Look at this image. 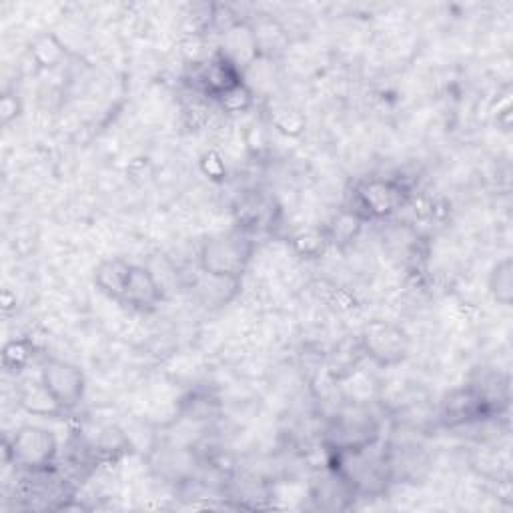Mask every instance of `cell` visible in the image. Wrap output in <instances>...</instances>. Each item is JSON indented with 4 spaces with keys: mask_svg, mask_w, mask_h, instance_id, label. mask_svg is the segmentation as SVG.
I'll return each mask as SVG.
<instances>
[{
    "mask_svg": "<svg viewBox=\"0 0 513 513\" xmlns=\"http://www.w3.org/2000/svg\"><path fill=\"white\" fill-rule=\"evenodd\" d=\"M357 339L365 357L383 369L401 365L411 351V337L407 331L383 319H373L363 325Z\"/></svg>",
    "mask_w": 513,
    "mask_h": 513,
    "instance_id": "6",
    "label": "cell"
},
{
    "mask_svg": "<svg viewBox=\"0 0 513 513\" xmlns=\"http://www.w3.org/2000/svg\"><path fill=\"white\" fill-rule=\"evenodd\" d=\"M365 359V353L359 345V339H345L343 343H339L335 347V351L329 355L327 361V371L333 379L341 381L347 379L351 373H355V369L359 367V363Z\"/></svg>",
    "mask_w": 513,
    "mask_h": 513,
    "instance_id": "13",
    "label": "cell"
},
{
    "mask_svg": "<svg viewBox=\"0 0 513 513\" xmlns=\"http://www.w3.org/2000/svg\"><path fill=\"white\" fill-rule=\"evenodd\" d=\"M255 253V235L233 227L207 237L199 249V267L205 275L241 281Z\"/></svg>",
    "mask_w": 513,
    "mask_h": 513,
    "instance_id": "2",
    "label": "cell"
},
{
    "mask_svg": "<svg viewBox=\"0 0 513 513\" xmlns=\"http://www.w3.org/2000/svg\"><path fill=\"white\" fill-rule=\"evenodd\" d=\"M193 91L201 93L203 97H209L217 101L221 95L231 91L233 87L245 83L241 67L229 59L225 53H215L205 63H197L193 67Z\"/></svg>",
    "mask_w": 513,
    "mask_h": 513,
    "instance_id": "9",
    "label": "cell"
},
{
    "mask_svg": "<svg viewBox=\"0 0 513 513\" xmlns=\"http://www.w3.org/2000/svg\"><path fill=\"white\" fill-rule=\"evenodd\" d=\"M507 407L491 399L477 383L449 391L439 403V421L445 427H467L499 417Z\"/></svg>",
    "mask_w": 513,
    "mask_h": 513,
    "instance_id": "4",
    "label": "cell"
},
{
    "mask_svg": "<svg viewBox=\"0 0 513 513\" xmlns=\"http://www.w3.org/2000/svg\"><path fill=\"white\" fill-rule=\"evenodd\" d=\"M293 249L305 257V259H317L325 253V249L329 247V239L325 229H307L301 231L293 237Z\"/></svg>",
    "mask_w": 513,
    "mask_h": 513,
    "instance_id": "18",
    "label": "cell"
},
{
    "mask_svg": "<svg viewBox=\"0 0 513 513\" xmlns=\"http://www.w3.org/2000/svg\"><path fill=\"white\" fill-rule=\"evenodd\" d=\"M327 467L339 475L357 497H381L395 483L389 443H385L383 437L367 445L327 451Z\"/></svg>",
    "mask_w": 513,
    "mask_h": 513,
    "instance_id": "1",
    "label": "cell"
},
{
    "mask_svg": "<svg viewBox=\"0 0 513 513\" xmlns=\"http://www.w3.org/2000/svg\"><path fill=\"white\" fill-rule=\"evenodd\" d=\"M57 457L59 441L55 433L39 425H23L7 443V459L27 473L51 471Z\"/></svg>",
    "mask_w": 513,
    "mask_h": 513,
    "instance_id": "5",
    "label": "cell"
},
{
    "mask_svg": "<svg viewBox=\"0 0 513 513\" xmlns=\"http://www.w3.org/2000/svg\"><path fill=\"white\" fill-rule=\"evenodd\" d=\"M361 227H363V221L359 217H355L347 209H341V213L325 229L329 245L345 247V245L353 243L357 239V235L361 233Z\"/></svg>",
    "mask_w": 513,
    "mask_h": 513,
    "instance_id": "17",
    "label": "cell"
},
{
    "mask_svg": "<svg viewBox=\"0 0 513 513\" xmlns=\"http://www.w3.org/2000/svg\"><path fill=\"white\" fill-rule=\"evenodd\" d=\"M409 199V187L397 177H369L359 181L347 197L343 209L365 221L395 215Z\"/></svg>",
    "mask_w": 513,
    "mask_h": 513,
    "instance_id": "3",
    "label": "cell"
},
{
    "mask_svg": "<svg viewBox=\"0 0 513 513\" xmlns=\"http://www.w3.org/2000/svg\"><path fill=\"white\" fill-rule=\"evenodd\" d=\"M235 217H237V225L239 229L255 235L257 231H267L273 227L275 223V209H273V201L251 193L239 199L237 207H235Z\"/></svg>",
    "mask_w": 513,
    "mask_h": 513,
    "instance_id": "11",
    "label": "cell"
},
{
    "mask_svg": "<svg viewBox=\"0 0 513 513\" xmlns=\"http://www.w3.org/2000/svg\"><path fill=\"white\" fill-rule=\"evenodd\" d=\"M163 299H165V293L155 273L149 267L133 265L121 305H127L141 313H153L159 309Z\"/></svg>",
    "mask_w": 513,
    "mask_h": 513,
    "instance_id": "10",
    "label": "cell"
},
{
    "mask_svg": "<svg viewBox=\"0 0 513 513\" xmlns=\"http://www.w3.org/2000/svg\"><path fill=\"white\" fill-rule=\"evenodd\" d=\"M381 439V423L367 407H347L335 413L325 427L327 451L351 449Z\"/></svg>",
    "mask_w": 513,
    "mask_h": 513,
    "instance_id": "7",
    "label": "cell"
},
{
    "mask_svg": "<svg viewBox=\"0 0 513 513\" xmlns=\"http://www.w3.org/2000/svg\"><path fill=\"white\" fill-rule=\"evenodd\" d=\"M19 115H21V103L17 101V95H9V93L3 95V99H0V123L7 127Z\"/></svg>",
    "mask_w": 513,
    "mask_h": 513,
    "instance_id": "23",
    "label": "cell"
},
{
    "mask_svg": "<svg viewBox=\"0 0 513 513\" xmlns=\"http://www.w3.org/2000/svg\"><path fill=\"white\" fill-rule=\"evenodd\" d=\"M21 405L35 415H59L65 413L57 401L51 397L43 381H27L25 387L21 389Z\"/></svg>",
    "mask_w": 513,
    "mask_h": 513,
    "instance_id": "15",
    "label": "cell"
},
{
    "mask_svg": "<svg viewBox=\"0 0 513 513\" xmlns=\"http://www.w3.org/2000/svg\"><path fill=\"white\" fill-rule=\"evenodd\" d=\"M487 289L499 305L509 307L513 303V261H511V257H503L491 267L489 277H487Z\"/></svg>",
    "mask_w": 513,
    "mask_h": 513,
    "instance_id": "14",
    "label": "cell"
},
{
    "mask_svg": "<svg viewBox=\"0 0 513 513\" xmlns=\"http://www.w3.org/2000/svg\"><path fill=\"white\" fill-rule=\"evenodd\" d=\"M225 113H231V115H239V113H245L253 107L255 103V95L253 91L249 89L247 83H241L237 87H233L231 91H227L225 95H221L217 101H215Z\"/></svg>",
    "mask_w": 513,
    "mask_h": 513,
    "instance_id": "20",
    "label": "cell"
},
{
    "mask_svg": "<svg viewBox=\"0 0 513 513\" xmlns=\"http://www.w3.org/2000/svg\"><path fill=\"white\" fill-rule=\"evenodd\" d=\"M39 379L63 411H73L81 405L87 391V379L81 367L67 359L47 357L41 365Z\"/></svg>",
    "mask_w": 513,
    "mask_h": 513,
    "instance_id": "8",
    "label": "cell"
},
{
    "mask_svg": "<svg viewBox=\"0 0 513 513\" xmlns=\"http://www.w3.org/2000/svg\"><path fill=\"white\" fill-rule=\"evenodd\" d=\"M33 357V345L27 339H15L9 341L3 349V365L9 371H21L29 365Z\"/></svg>",
    "mask_w": 513,
    "mask_h": 513,
    "instance_id": "21",
    "label": "cell"
},
{
    "mask_svg": "<svg viewBox=\"0 0 513 513\" xmlns=\"http://www.w3.org/2000/svg\"><path fill=\"white\" fill-rule=\"evenodd\" d=\"M201 169L203 173L213 179V181H221L223 177H227V167H225V161L219 153L215 151H209L203 159H201Z\"/></svg>",
    "mask_w": 513,
    "mask_h": 513,
    "instance_id": "22",
    "label": "cell"
},
{
    "mask_svg": "<svg viewBox=\"0 0 513 513\" xmlns=\"http://www.w3.org/2000/svg\"><path fill=\"white\" fill-rule=\"evenodd\" d=\"M131 269H133V263H129L121 257H111V259L101 261L95 267L93 281L103 295L121 303L127 283H129V277H131Z\"/></svg>",
    "mask_w": 513,
    "mask_h": 513,
    "instance_id": "12",
    "label": "cell"
},
{
    "mask_svg": "<svg viewBox=\"0 0 513 513\" xmlns=\"http://www.w3.org/2000/svg\"><path fill=\"white\" fill-rule=\"evenodd\" d=\"M67 55H69L67 47L53 33L41 35L31 43V57L41 69H53L61 65L67 59Z\"/></svg>",
    "mask_w": 513,
    "mask_h": 513,
    "instance_id": "16",
    "label": "cell"
},
{
    "mask_svg": "<svg viewBox=\"0 0 513 513\" xmlns=\"http://www.w3.org/2000/svg\"><path fill=\"white\" fill-rule=\"evenodd\" d=\"M269 117H271V123L285 135H291V137H297L305 131V117L289 107V105H275L271 107L269 111Z\"/></svg>",
    "mask_w": 513,
    "mask_h": 513,
    "instance_id": "19",
    "label": "cell"
}]
</instances>
